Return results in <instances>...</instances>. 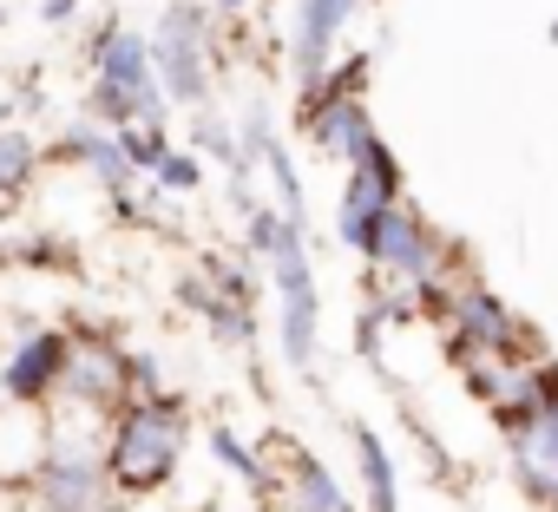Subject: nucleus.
<instances>
[{
  "label": "nucleus",
  "instance_id": "nucleus-8",
  "mask_svg": "<svg viewBox=\"0 0 558 512\" xmlns=\"http://www.w3.org/2000/svg\"><path fill=\"white\" fill-rule=\"evenodd\" d=\"M60 401H73V407L93 414V420H112V414L132 401V388H125V349H119L112 336L73 342L66 375H60Z\"/></svg>",
  "mask_w": 558,
  "mask_h": 512
},
{
  "label": "nucleus",
  "instance_id": "nucleus-1",
  "mask_svg": "<svg viewBox=\"0 0 558 512\" xmlns=\"http://www.w3.org/2000/svg\"><path fill=\"white\" fill-rule=\"evenodd\" d=\"M243 249L269 270V296H276V342H283L290 368H316L323 349V283H316V256L303 243V223H290L276 204H250L243 210Z\"/></svg>",
  "mask_w": 558,
  "mask_h": 512
},
{
  "label": "nucleus",
  "instance_id": "nucleus-9",
  "mask_svg": "<svg viewBox=\"0 0 558 512\" xmlns=\"http://www.w3.org/2000/svg\"><path fill=\"white\" fill-rule=\"evenodd\" d=\"M66 355H73V336L66 329H27L8 362H0V401L14 407H47L60 394V375H66Z\"/></svg>",
  "mask_w": 558,
  "mask_h": 512
},
{
  "label": "nucleus",
  "instance_id": "nucleus-25",
  "mask_svg": "<svg viewBox=\"0 0 558 512\" xmlns=\"http://www.w3.org/2000/svg\"><path fill=\"white\" fill-rule=\"evenodd\" d=\"M40 21L47 27H73L80 21V0H40Z\"/></svg>",
  "mask_w": 558,
  "mask_h": 512
},
{
  "label": "nucleus",
  "instance_id": "nucleus-6",
  "mask_svg": "<svg viewBox=\"0 0 558 512\" xmlns=\"http://www.w3.org/2000/svg\"><path fill=\"white\" fill-rule=\"evenodd\" d=\"M368 264H375L381 277H395L401 290H414V283H427V277H447L453 243H447L414 204H388L381 236H375V249H368Z\"/></svg>",
  "mask_w": 558,
  "mask_h": 512
},
{
  "label": "nucleus",
  "instance_id": "nucleus-21",
  "mask_svg": "<svg viewBox=\"0 0 558 512\" xmlns=\"http://www.w3.org/2000/svg\"><path fill=\"white\" fill-rule=\"evenodd\" d=\"M512 479H519V492H525L538 512H558V466H551V460L512 447Z\"/></svg>",
  "mask_w": 558,
  "mask_h": 512
},
{
  "label": "nucleus",
  "instance_id": "nucleus-14",
  "mask_svg": "<svg viewBox=\"0 0 558 512\" xmlns=\"http://www.w3.org/2000/svg\"><path fill=\"white\" fill-rule=\"evenodd\" d=\"M283 499H290L296 512H355L349 492L336 486V473H329L310 447H290V486H283Z\"/></svg>",
  "mask_w": 558,
  "mask_h": 512
},
{
  "label": "nucleus",
  "instance_id": "nucleus-28",
  "mask_svg": "<svg viewBox=\"0 0 558 512\" xmlns=\"http://www.w3.org/2000/svg\"><path fill=\"white\" fill-rule=\"evenodd\" d=\"M551 47H558V21H551Z\"/></svg>",
  "mask_w": 558,
  "mask_h": 512
},
{
  "label": "nucleus",
  "instance_id": "nucleus-16",
  "mask_svg": "<svg viewBox=\"0 0 558 512\" xmlns=\"http://www.w3.org/2000/svg\"><path fill=\"white\" fill-rule=\"evenodd\" d=\"M210 460H217L223 473H236L243 486H256V492H276V473H269V460H263V453H256V447H250V440L230 427V420H217V427H210Z\"/></svg>",
  "mask_w": 558,
  "mask_h": 512
},
{
  "label": "nucleus",
  "instance_id": "nucleus-17",
  "mask_svg": "<svg viewBox=\"0 0 558 512\" xmlns=\"http://www.w3.org/2000/svg\"><path fill=\"white\" fill-rule=\"evenodd\" d=\"M40 138L27 125H0V197H21L40 178Z\"/></svg>",
  "mask_w": 558,
  "mask_h": 512
},
{
  "label": "nucleus",
  "instance_id": "nucleus-19",
  "mask_svg": "<svg viewBox=\"0 0 558 512\" xmlns=\"http://www.w3.org/2000/svg\"><path fill=\"white\" fill-rule=\"evenodd\" d=\"M119 145H125L132 171H138V178H151V171H158V158H165L178 138L165 132V119H132V125H119Z\"/></svg>",
  "mask_w": 558,
  "mask_h": 512
},
{
  "label": "nucleus",
  "instance_id": "nucleus-10",
  "mask_svg": "<svg viewBox=\"0 0 558 512\" xmlns=\"http://www.w3.org/2000/svg\"><path fill=\"white\" fill-rule=\"evenodd\" d=\"M368 8V0H296V21H290V73L296 86L323 80V66L342 47V27Z\"/></svg>",
  "mask_w": 558,
  "mask_h": 512
},
{
  "label": "nucleus",
  "instance_id": "nucleus-2",
  "mask_svg": "<svg viewBox=\"0 0 558 512\" xmlns=\"http://www.w3.org/2000/svg\"><path fill=\"white\" fill-rule=\"evenodd\" d=\"M184 401L171 394H132L112 420H106V440H99V460H106V479L112 492L125 499H151L178 479V460H184Z\"/></svg>",
  "mask_w": 558,
  "mask_h": 512
},
{
  "label": "nucleus",
  "instance_id": "nucleus-23",
  "mask_svg": "<svg viewBox=\"0 0 558 512\" xmlns=\"http://www.w3.org/2000/svg\"><path fill=\"white\" fill-rule=\"evenodd\" d=\"M525 381H532L538 414H545V407H558V362H551V355H532V362H525Z\"/></svg>",
  "mask_w": 558,
  "mask_h": 512
},
{
  "label": "nucleus",
  "instance_id": "nucleus-15",
  "mask_svg": "<svg viewBox=\"0 0 558 512\" xmlns=\"http://www.w3.org/2000/svg\"><path fill=\"white\" fill-rule=\"evenodd\" d=\"M355 453H362V486H368V512H401V479H395V453L375 427H355Z\"/></svg>",
  "mask_w": 558,
  "mask_h": 512
},
{
  "label": "nucleus",
  "instance_id": "nucleus-20",
  "mask_svg": "<svg viewBox=\"0 0 558 512\" xmlns=\"http://www.w3.org/2000/svg\"><path fill=\"white\" fill-rule=\"evenodd\" d=\"M151 184H158V197H191V191H204V158L184 151V145H171V151L158 158Z\"/></svg>",
  "mask_w": 558,
  "mask_h": 512
},
{
  "label": "nucleus",
  "instance_id": "nucleus-12",
  "mask_svg": "<svg viewBox=\"0 0 558 512\" xmlns=\"http://www.w3.org/2000/svg\"><path fill=\"white\" fill-rule=\"evenodd\" d=\"M178 303H184V309H191V316H197V322L217 336V349H230V355H250V349H256V309H250V303H230V296H217V290H210L197 270L178 283Z\"/></svg>",
  "mask_w": 558,
  "mask_h": 512
},
{
  "label": "nucleus",
  "instance_id": "nucleus-4",
  "mask_svg": "<svg viewBox=\"0 0 558 512\" xmlns=\"http://www.w3.org/2000/svg\"><path fill=\"white\" fill-rule=\"evenodd\" d=\"M151 66L165 86V106H210V66H217V34L204 0H171L151 34Z\"/></svg>",
  "mask_w": 558,
  "mask_h": 512
},
{
  "label": "nucleus",
  "instance_id": "nucleus-7",
  "mask_svg": "<svg viewBox=\"0 0 558 512\" xmlns=\"http://www.w3.org/2000/svg\"><path fill=\"white\" fill-rule=\"evenodd\" d=\"M34 505L40 512H93L112 499V479H106V460L99 447H80V440H53L34 466Z\"/></svg>",
  "mask_w": 558,
  "mask_h": 512
},
{
  "label": "nucleus",
  "instance_id": "nucleus-24",
  "mask_svg": "<svg viewBox=\"0 0 558 512\" xmlns=\"http://www.w3.org/2000/svg\"><path fill=\"white\" fill-rule=\"evenodd\" d=\"M14 256H21V264H34V270H60L66 264V249H53V236H27Z\"/></svg>",
  "mask_w": 558,
  "mask_h": 512
},
{
  "label": "nucleus",
  "instance_id": "nucleus-5",
  "mask_svg": "<svg viewBox=\"0 0 558 512\" xmlns=\"http://www.w3.org/2000/svg\"><path fill=\"white\" fill-rule=\"evenodd\" d=\"M447 355L453 362H473V355H506V362H532V355H545L538 349V336L512 316V303L506 296H493L486 283H460L453 296H447Z\"/></svg>",
  "mask_w": 558,
  "mask_h": 512
},
{
  "label": "nucleus",
  "instance_id": "nucleus-13",
  "mask_svg": "<svg viewBox=\"0 0 558 512\" xmlns=\"http://www.w3.org/2000/svg\"><path fill=\"white\" fill-rule=\"evenodd\" d=\"M53 151H60L66 164H86V171L99 178V191H119V184H132V178H138V171H132V158H125V145H119V132H112V125H99V119L66 125Z\"/></svg>",
  "mask_w": 558,
  "mask_h": 512
},
{
  "label": "nucleus",
  "instance_id": "nucleus-26",
  "mask_svg": "<svg viewBox=\"0 0 558 512\" xmlns=\"http://www.w3.org/2000/svg\"><path fill=\"white\" fill-rule=\"evenodd\" d=\"M204 8H210V14H243L250 0H204Z\"/></svg>",
  "mask_w": 558,
  "mask_h": 512
},
{
  "label": "nucleus",
  "instance_id": "nucleus-27",
  "mask_svg": "<svg viewBox=\"0 0 558 512\" xmlns=\"http://www.w3.org/2000/svg\"><path fill=\"white\" fill-rule=\"evenodd\" d=\"M0 86H8V60H0Z\"/></svg>",
  "mask_w": 558,
  "mask_h": 512
},
{
  "label": "nucleus",
  "instance_id": "nucleus-11",
  "mask_svg": "<svg viewBox=\"0 0 558 512\" xmlns=\"http://www.w3.org/2000/svg\"><path fill=\"white\" fill-rule=\"evenodd\" d=\"M388 204H401V191H388L375 171H355V164H349V184H342V197H336V236H342L355 256H368L375 236H381Z\"/></svg>",
  "mask_w": 558,
  "mask_h": 512
},
{
  "label": "nucleus",
  "instance_id": "nucleus-3",
  "mask_svg": "<svg viewBox=\"0 0 558 512\" xmlns=\"http://www.w3.org/2000/svg\"><path fill=\"white\" fill-rule=\"evenodd\" d=\"M93 93H86V119L99 125H132V119H165V86H158V66H151V40L106 21L93 40Z\"/></svg>",
  "mask_w": 558,
  "mask_h": 512
},
{
  "label": "nucleus",
  "instance_id": "nucleus-18",
  "mask_svg": "<svg viewBox=\"0 0 558 512\" xmlns=\"http://www.w3.org/2000/svg\"><path fill=\"white\" fill-rule=\"evenodd\" d=\"M197 277H204L217 296L250 303V309H256V296H263V277H256L250 264H236V256H217V249H204V256H197Z\"/></svg>",
  "mask_w": 558,
  "mask_h": 512
},
{
  "label": "nucleus",
  "instance_id": "nucleus-22",
  "mask_svg": "<svg viewBox=\"0 0 558 512\" xmlns=\"http://www.w3.org/2000/svg\"><path fill=\"white\" fill-rule=\"evenodd\" d=\"M125 388H132V394H165V368H158V355L125 349Z\"/></svg>",
  "mask_w": 558,
  "mask_h": 512
}]
</instances>
